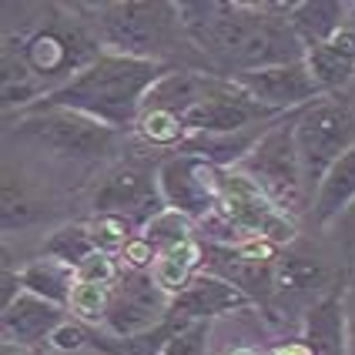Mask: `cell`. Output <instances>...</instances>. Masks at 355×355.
Wrapping results in <instances>:
<instances>
[{
	"mask_svg": "<svg viewBox=\"0 0 355 355\" xmlns=\"http://www.w3.org/2000/svg\"><path fill=\"white\" fill-rule=\"evenodd\" d=\"M158 80V64L155 60L128 58V54H107L87 64L80 74L67 80L60 91H54L51 104L58 107H74L104 124H118L131 118L151 84Z\"/></svg>",
	"mask_w": 355,
	"mask_h": 355,
	"instance_id": "obj_1",
	"label": "cell"
},
{
	"mask_svg": "<svg viewBox=\"0 0 355 355\" xmlns=\"http://www.w3.org/2000/svg\"><path fill=\"white\" fill-rule=\"evenodd\" d=\"M355 144V111L345 104H312L295 124V148L302 161V184L318 188Z\"/></svg>",
	"mask_w": 355,
	"mask_h": 355,
	"instance_id": "obj_2",
	"label": "cell"
},
{
	"mask_svg": "<svg viewBox=\"0 0 355 355\" xmlns=\"http://www.w3.org/2000/svg\"><path fill=\"white\" fill-rule=\"evenodd\" d=\"M215 195L221 205V215L241 232L261 238V241H292L295 225L285 211H278L275 201L258 188L248 175H232V171H218L215 178Z\"/></svg>",
	"mask_w": 355,
	"mask_h": 355,
	"instance_id": "obj_3",
	"label": "cell"
},
{
	"mask_svg": "<svg viewBox=\"0 0 355 355\" xmlns=\"http://www.w3.org/2000/svg\"><path fill=\"white\" fill-rule=\"evenodd\" d=\"M20 131L31 141L51 148L54 155H71V158L98 155L114 138L111 124L91 118L84 111H74V107H58V104H51L47 111H40L34 118H27L20 124Z\"/></svg>",
	"mask_w": 355,
	"mask_h": 355,
	"instance_id": "obj_4",
	"label": "cell"
},
{
	"mask_svg": "<svg viewBox=\"0 0 355 355\" xmlns=\"http://www.w3.org/2000/svg\"><path fill=\"white\" fill-rule=\"evenodd\" d=\"M168 312H171V295L161 292L151 275L135 272L111 292L104 325L118 338H138L148 332H158Z\"/></svg>",
	"mask_w": 355,
	"mask_h": 355,
	"instance_id": "obj_5",
	"label": "cell"
},
{
	"mask_svg": "<svg viewBox=\"0 0 355 355\" xmlns=\"http://www.w3.org/2000/svg\"><path fill=\"white\" fill-rule=\"evenodd\" d=\"M248 178L272 201H295L302 184V161L295 148V128H272L255 141L248 155Z\"/></svg>",
	"mask_w": 355,
	"mask_h": 355,
	"instance_id": "obj_6",
	"label": "cell"
},
{
	"mask_svg": "<svg viewBox=\"0 0 355 355\" xmlns=\"http://www.w3.org/2000/svg\"><path fill=\"white\" fill-rule=\"evenodd\" d=\"M161 3H114L104 10V37L111 40L118 47L121 54L128 58H141V60H151V54L164 47V20L158 17Z\"/></svg>",
	"mask_w": 355,
	"mask_h": 355,
	"instance_id": "obj_7",
	"label": "cell"
},
{
	"mask_svg": "<svg viewBox=\"0 0 355 355\" xmlns=\"http://www.w3.org/2000/svg\"><path fill=\"white\" fill-rule=\"evenodd\" d=\"M218 168H211L198 155H178L161 168V195L164 201L188 218L208 215L211 205H218L215 195Z\"/></svg>",
	"mask_w": 355,
	"mask_h": 355,
	"instance_id": "obj_8",
	"label": "cell"
},
{
	"mask_svg": "<svg viewBox=\"0 0 355 355\" xmlns=\"http://www.w3.org/2000/svg\"><path fill=\"white\" fill-rule=\"evenodd\" d=\"M265 114V107L258 104L248 91H241L238 84H221L215 80L208 98L198 101L195 107H188L181 121L188 131H205V135H232L241 131L245 124Z\"/></svg>",
	"mask_w": 355,
	"mask_h": 355,
	"instance_id": "obj_9",
	"label": "cell"
},
{
	"mask_svg": "<svg viewBox=\"0 0 355 355\" xmlns=\"http://www.w3.org/2000/svg\"><path fill=\"white\" fill-rule=\"evenodd\" d=\"M161 188L151 184V178H144L135 168H118L111 178H104V184L94 195L98 215H114L124 221H141L148 225L155 215H161Z\"/></svg>",
	"mask_w": 355,
	"mask_h": 355,
	"instance_id": "obj_10",
	"label": "cell"
},
{
	"mask_svg": "<svg viewBox=\"0 0 355 355\" xmlns=\"http://www.w3.org/2000/svg\"><path fill=\"white\" fill-rule=\"evenodd\" d=\"M235 84L241 91H248L261 107H292V104H305L322 91L309 71L305 60L298 64H282V67H268V71H252V74H238Z\"/></svg>",
	"mask_w": 355,
	"mask_h": 355,
	"instance_id": "obj_11",
	"label": "cell"
},
{
	"mask_svg": "<svg viewBox=\"0 0 355 355\" xmlns=\"http://www.w3.org/2000/svg\"><path fill=\"white\" fill-rule=\"evenodd\" d=\"M24 60L37 74H64V71H84L94 64V47L80 31H40L37 37L24 47Z\"/></svg>",
	"mask_w": 355,
	"mask_h": 355,
	"instance_id": "obj_12",
	"label": "cell"
},
{
	"mask_svg": "<svg viewBox=\"0 0 355 355\" xmlns=\"http://www.w3.org/2000/svg\"><path fill=\"white\" fill-rule=\"evenodd\" d=\"M245 302H248V295L241 288H235L232 282L215 275H198L184 285V292H178L171 298V312L181 315L184 322H205L211 315L241 309Z\"/></svg>",
	"mask_w": 355,
	"mask_h": 355,
	"instance_id": "obj_13",
	"label": "cell"
},
{
	"mask_svg": "<svg viewBox=\"0 0 355 355\" xmlns=\"http://www.w3.org/2000/svg\"><path fill=\"white\" fill-rule=\"evenodd\" d=\"M60 325H64L60 305L34 295V292H24V295H17L7 309H3V329H7V336L17 338V342H40V338H51Z\"/></svg>",
	"mask_w": 355,
	"mask_h": 355,
	"instance_id": "obj_14",
	"label": "cell"
},
{
	"mask_svg": "<svg viewBox=\"0 0 355 355\" xmlns=\"http://www.w3.org/2000/svg\"><path fill=\"white\" fill-rule=\"evenodd\" d=\"M305 345L312 355H345L349 336H345V298H322L305 318Z\"/></svg>",
	"mask_w": 355,
	"mask_h": 355,
	"instance_id": "obj_15",
	"label": "cell"
},
{
	"mask_svg": "<svg viewBox=\"0 0 355 355\" xmlns=\"http://www.w3.org/2000/svg\"><path fill=\"white\" fill-rule=\"evenodd\" d=\"M215 80L188 74V71H175V74H164L151 84V91L144 94V111H171V114H184L188 107H195L198 101L208 98Z\"/></svg>",
	"mask_w": 355,
	"mask_h": 355,
	"instance_id": "obj_16",
	"label": "cell"
},
{
	"mask_svg": "<svg viewBox=\"0 0 355 355\" xmlns=\"http://www.w3.org/2000/svg\"><path fill=\"white\" fill-rule=\"evenodd\" d=\"M305 64L318 87H342L355 74V31H338L329 44L309 47Z\"/></svg>",
	"mask_w": 355,
	"mask_h": 355,
	"instance_id": "obj_17",
	"label": "cell"
},
{
	"mask_svg": "<svg viewBox=\"0 0 355 355\" xmlns=\"http://www.w3.org/2000/svg\"><path fill=\"white\" fill-rule=\"evenodd\" d=\"M355 201V144L332 164V171L318 184L315 195V221H332L342 211H349Z\"/></svg>",
	"mask_w": 355,
	"mask_h": 355,
	"instance_id": "obj_18",
	"label": "cell"
},
{
	"mask_svg": "<svg viewBox=\"0 0 355 355\" xmlns=\"http://www.w3.org/2000/svg\"><path fill=\"white\" fill-rule=\"evenodd\" d=\"M20 285L54 305H64V302H71V292L78 285V268L67 261H58V258H40L20 272Z\"/></svg>",
	"mask_w": 355,
	"mask_h": 355,
	"instance_id": "obj_19",
	"label": "cell"
},
{
	"mask_svg": "<svg viewBox=\"0 0 355 355\" xmlns=\"http://www.w3.org/2000/svg\"><path fill=\"white\" fill-rule=\"evenodd\" d=\"M342 14H345V3H332V0L298 3L292 7V27L305 40H312V47H318V44H329L342 31Z\"/></svg>",
	"mask_w": 355,
	"mask_h": 355,
	"instance_id": "obj_20",
	"label": "cell"
},
{
	"mask_svg": "<svg viewBox=\"0 0 355 355\" xmlns=\"http://www.w3.org/2000/svg\"><path fill=\"white\" fill-rule=\"evenodd\" d=\"M198 255H201V248H198L195 241L161 252V255L155 258V265H151V278L158 282L161 292H168L171 298H175L178 292H184L188 275H191V268L198 265Z\"/></svg>",
	"mask_w": 355,
	"mask_h": 355,
	"instance_id": "obj_21",
	"label": "cell"
},
{
	"mask_svg": "<svg viewBox=\"0 0 355 355\" xmlns=\"http://www.w3.org/2000/svg\"><path fill=\"white\" fill-rule=\"evenodd\" d=\"M215 268L225 275V282H232L245 295H265L275 285V265L272 261H252V258H241L238 252L232 255V261H215Z\"/></svg>",
	"mask_w": 355,
	"mask_h": 355,
	"instance_id": "obj_22",
	"label": "cell"
},
{
	"mask_svg": "<svg viewBox=\"0 0 355 355\" xmlns=\"http://www.w3.org/2000/svg\"><path fill=\"white\" fill-rule=\"evenodd\" d=\"M329 282V268L318 258L305 255H285L275 261V285L288 288V292H309V288H322Z\"/></svg>",
	"mask_w": 355,
	"mask_h": 355,
	"instance_id": "obj_23",
	"label": "cell"
},
{
	"mask_svg": "<svg viewBox=\"0 0 355 355\" xmlns=\"http://www.w3.org/2000/svg\"><path fill=\"white\" fill-rule=\"evenodd\" d=\"M191 221H188V215H181V211H175V208H164L161 215H155L148 225H144V232H141V238L155 248V252H168V248H178V245H188L191 241Z\"/></svg>",
	"mask_w": 355,
	"mask_h": 355,
	"instance_id": "obj_24",
	"label": "cell"
},
{
	"mask_svg": "<svg viewBox=\"0 0 355 355\" xmlns=\"http://www.w3.org/2000/svg\"><path fill=\"white\" fill-rule=\"evenodd\" d=\"M94 252H98V248H94V238H91V228H87V225H67V228H60L58 235L47 241V258L67 261V265H74V268H78L80 261H87Z\"/></svg>",
	"mask_w": 355,
	"mask_h": 355,
	"instance_id": "obj_25",
	"label": "cell"
},
{
	"mask_svg": "<svg viewBox=\"0 0 355 355\" xmlns=\"http://www.w3.org/2000/svg\"><path fill=\"white\" fill-rule=\"evenodd\" d=\"M205 352V322H181L161 332L158 355H201Z\"/></svg>",
	"mask_w": 355,
	"mask_h": 355,
	"instance_id": "obj_26",
	"label": "cell"
},
{
	"mask_svg": "<svg viewBox=\"0 0 355 355\" xmlns=\"http://www.w3.org/2000/svg\"><path fill=\"white\" fill-rule=\"evenodd\" d=\"M107 302H111V292L107 285H94V282H78L74 292H71V312L78 318H87V322H98V318L107 315Z\"/></svg>",
	"mask_w": 355,
	"mask_h": 355,
	"instance_id": "obj_27",
	"label": "cell"
},
{
	"mask_svg": "<svg viewBox=\"0 0 355 355\" xmlns=\"http://www.w3.org/2000/svg\"><path fill=\"white\" fill-rule=\"evenodd\" d=\"M141 135L155 144H175L184 135V121L171 111H144L141 114Z\"/></svg>",
	"mask_w": 355,
	"mask_h": 355,
	"instance_id": "obj_28",
	"label": "cell"
},
{
	"mask_svg": "<svg viewBox=\"0 0 355 355\" xmlns=\"http://www.w3.org/2000/svg\"><path fill=\"white\" fill-rule=\"evenodd\" d=\"M91 228V238H94V248L98 252H114L121 248L124 252V245L131 241V232H128V221L124 218H114V215H98L94 225H87Z\"/></svg>",
	"mask_w": 355,
	"mask_h": 355,
	"instance_id": "obj_29",
	"label": "cell"
},
{
	"mask_svg": "<svg viewBox=\"0 0 355 355\" xmlns=\"http://www.w3.org/2000/svg\"><path fill=\"white\" fill-rule=\"evenodd\" d=\"M114 275H118V268H114L111 255H104V252H94L87 261H80V265H78V282L107 285V282H114Z\"/></svg>",
	"mask_w": 355,
	"mask_h": 355,
	"instance_id": "obj_30",
	"label": "cell"
},
{
	"mask_svg": "<svg viewBox=\"0 0 355 355\" xmlns=\"http://www.w3.org/2000/svg\"><path fill=\"white\" fill-rule=\"evenodd\" d=\"M84 329H80L78 322H64L58 332L51 336V342H54V349H60V352H71V349H80L84 345Z\"/></svg>",
	"mask_w": 355,
	"mask_h": 355,
	"instance_id": "obj_31",
	"label": "cell"
},
{
	"mask_svg": "<svg viewBox=\"0 0 355 355\" xmlns=\"http://www.w3.org/2000/svg\"><path fill=\"white\" fill-rule=\"evenodd\" d=\"M124 258H128V265H131V268H141V265H148V261L155 265L158 252H155L144 238H131V241L124 245Z\"/></svg>",
	"mask_w": 355,
	"mask_h": 355,
	"instance_id": "obj_32",
	"label": "cell"
},
{
	"mask_svg": "<svg viewBox=\"0 0 355 355\" xmlns=\"http://www.w3.org/2000/svg\"><path fill=\"white\" fill-rule=\"evenodd\" d=\"M345 336H349L345 355H355V282L349 285V295H345Z\"/></svg>",
	"mask_w": 355,
	"mask_h": 355,
	"instance_id": "obj_33",
	"label": "cell"
},
{
	"mask_svg": "<svg viewBox=\"0 0 355 355\" xmlns=\"http://www.w3.org/2000/svg\"><path fill=\"white\" fill-rule=\"evenodd\" d=\"M275 355H312L309 345H285V349H278Z\"/></svg>",
	"mask_w": 355,
	"mask_h": 355,
	"instance_id": "obj_34",
	"label": "cell"
},
{
	"mask_svg": "<svg viewBox=\"0 0 355 355\" xmlns=\"http://www.w3.org/2000/svg\"><path fill=\"white\" fill-rule=\"evenodd\" d=\"M228 355H261V352H258V349H232Z\"/></svg>",
	"mask_w": 355,
	"mask_h": 355,
	"instance_id": "obj_35",
	"label": "cell"
},
{
	"mask_svg": "<svg viewBox=\"0 0 355 355\" xmlns=\"http://www.w3.org/2000/svg\"><path fill=\"white\" fill-rule=\"evenodd\" d=\"M3 355H24V352H20V349H14V345L7 342V345H3Z\"/></svg>",
	"mask_w": 355,
	"mask_h": 355,
	"instance_id": "obj_36",
	"label": "cell"
},
{
	"mask_svg": "<svg viewBox=\"0 0 355 355\" xmlns=\"http://www.w3.org/2000/svg\"><path fill=\"white\" fill-rule=\"evenodd\" d=\"M349 218H352V221H355V205H352V208H349Z\"/></svg>",
	"mask_w": 355,
	"mask_h": 355,
	"instance_id": "obj_37",
	"label": "cell"
}]
</instances>
